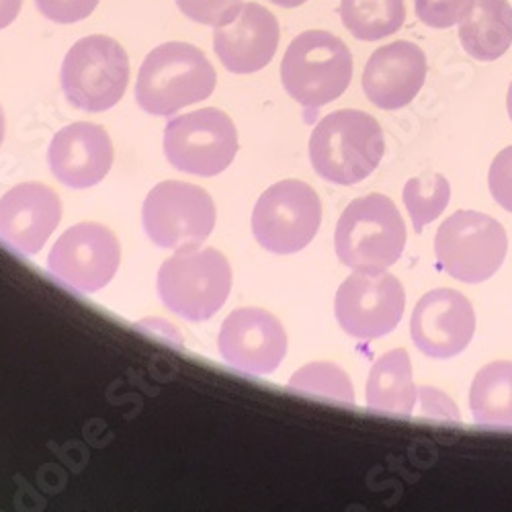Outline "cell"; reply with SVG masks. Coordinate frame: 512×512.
I'll use <instances>...</instances> for the list:
<instances>
[{"label":"cell","instance_id":"27","mask_svg":"<svg viewBox=\"0 0 512 512\" xmlns=\"http://www.w3.org/2000/svg\"><path fill=\"white\" fill-rule=\"evenodd\" d=\"M99 3L101 0H35V7L46 19L70 25L91 17Z\"/></svg>","mask_w":512,"mask_h":512},{"label":"cell","instance_id":"26","mask_svg":"<svg viewBox=\"0 0 512 512\" xmlns=\"http://www.w3.org/2000/svg\"><path fill=\"white\" fill-rule=\"evenodd\" d=\"M181 13L201 25H228L242 9V0H177Z\"/></svg>","mask_w":512,"mask_h":512},{"label":"cell","instance_id":"12","mask_svg":"<svg viewBox=\"0 0 512 512\" xmlns=\"http://www.w3.org/2000/svg\"><path fill=\"white\" fill-rule=\"evenodd\" d=\"M121 263L117 236L95 222L68 228L54 244L48 269L64 285L95 293L111 283Z\"/></svg>","mask_w":512,"mask_h":512},{"label":"cell","instance_id":"14","mask_svg":"<svg viewBox=\"0 0 512 512\" xmlns=\"http://www.w3.org/2000/svg\"><path fill=\"white\" fill-rule=\"evenodd\" d=\"M218 349L224 361L250 375H271L287 355V332L267 310L240 308L220 330Z\"/></svg>","mask_w":512,"mask_h":512},{"label":"cell","instance_id":"10","mask_svg":"<svg viewBox=\"0 0 512 512\" xmlns=\"http://www.w3.org/2000/svg\"><path fill=\"white\" fill-rule=\"evenodd\" d=\"M148 238L168 250L197 248L216 226V205L209 193L183 181L158 183L142 207Z\"/></svg>","mask_w":512,"mask_h":512},{"label":"cell","instance_id":"32","mask_svg":"<svg viewBox=\"0 0 512 512\" xmlns=\"http://www.w3.org/2000/svg\"><path fill=\"white\" fill-rule=\"evenodd\" d=\"M5 140V111L0 107V144Z\"/></svg>","mask_w":512,"mask_h":512},{"label":"cell","instance_id":"7","mask_svg":"<svg viewBox=\"0 0 512 512\" xmlns=\"http://www.w3.org/2000/svg\"><path fill=\"white\" fill-rule=\"evenodd\" d=\"M439 267L461 283H484L502 267L508 238L498 220L480 211H455L437 230Z\"/></svg>","mask_w":512,"mask_h":512},{"label":"cell","instance_id":"11","mask_svg":"<svg viewBox=\"0 0 512 512\" xmlns=\"http://www.w3.org/2000/svg\"><path fill=\"white\" fill-rule=\"evenodd\" d=\"M406 308V291L398 277L355 271L336 291L334 314L349 336L375 340L396 330Z\"/></svg>","mask_w":512,"mask_h":512},{"label":"cell","instance_id":"2","mask_svg":"<svg viewBox=\"0 0 512 512\" xmlns=\"http://www.w3.org/2000/svg\"><path fill=\"white\" fill-rule=\"evenodd\" d=\"M386 144L375 117L357 109L326 115L312 132L310 160L316 173L336 185H357L379 166Z\"/></svg>","mask_w":512,"mask_h":512},{"label":"cell","instance_id":"6","mask_svg":"<svg viewBox=\"0 0 512 512\" xmlns=\"http://www.w3.org/2000/svg\"><path fill=\"white\" fill-rule=\"evenodd\" d=\"M62 91L80 111L101 113L115 107L130 82V58L109 35L78 39L68 50L62 72Z\"/></svg>","mask_w":512,"mask_h":512},{"label":"cell","instance_id":"22","mask_svg":"<svg viewBox=\"0 0 512 512\" xmlns=\"http://www.w3.org/2000/svg\"><path fill=\"white\" fill-rule=\"evenodd\" d=\"M340 19L359 41H379L406 23L404 0H340Z\"/></svg>","mask_w":512,"mask_h":512},{"label":"cell","instance_id":"24","mask_svg":"<svg viewBox=\"0 0 512 512\" xmlns=\"http://www.w3.org/2000/svg\"><path fill=\"white\" fill-rule=\"evenodd\" d=\"M289 388L306 396H320L334 402L355 404V390L345 369H340L334 363H308L289 379Z\"/></svg>","mask_w":512,"mask_h":512},{"label":"cell","instance_id":"5","mask_svg":"<svg viewBox=\"0 0 512 512\" xmlns=\"http://www.w3.org/2000/svg\"><path fill=\"white\" fill-rule=\"evenodd\" d=\"M232 289V267L216 248H187L162 263L158 295L162 304L191 322L216 316Z\"/></svg>","mask_w":512,"mask_h":512},{"label":"cell","instance_id":"28","mask_svg":"<svg viewBox=\"0 0 512 512\" xmlns=\"http://www.w3.org/2000/svg\"><path fill=\"white\" fill-rule=\"evenodd\" d=\"M488 185L496 203L512 213V146L498 152L492 160Z\"/></svg>","mask_w":512,"mask_h":512},{"label":"cell","instance_id":"30","mask_svg":"<svg viewBox=\"0 0 512 512\" xmlns=\"http://www.w3.org/2000/svg\"><path fill=\"white\" fill-rule=\"evenodd\" d=\"M23 0H0V29H7L19 17Z\"/></svg>","mask_w":512,"mask_h":512},{"label":"cell","instance_id":"9","mask_svg":"<svg viewBox=\"0 0 512 512\" xmlns=\"http://www.w3.org/2000/svg\"><path fill=\"white\" fill-rule=\"evenodd\" d=\"M322 201L302 181L287 179L271 185L254 205L252 234L273 254L304 250L320 230Z\"/></svg>","mask_w":512,"mask_h":512},{"label":"cell","instance_id":"16","mask_svg":"<svg viewBox=\"0 0 512 512\" xmlns=\"http://www.w3.org/2000/svg\"><path fill=\"white\" fill-rule=\"evenodd\" d=\"M62 220V201L44 183H21L0 197V238L23 254H37Z\"/></svg>","mask_w":512,"mask_h":512},{"label":"cell","instance_id":"31","mask_svg":"<svg viewBox=\"0 0 512 512\" xmlns=\"http://www.w3.org/2000/svg\"><path fill=\"white\" fill-rule=\"evenodd\" d=\"M271 3L277 7H283V9H297V7L306 5L308 0H271Z\"/></svg>","mask_w":512,"mask_h":512},{"label":"cell","instance_id":"8","mask_svg":"<svg viewBox=\"0 0 512 512\" xmlns=\"http://www.w3.org/2000/svg\"><path fill=\"white\" fill-rule=\"evenodd\" d=\"M164 154L181 173L216 177L238 154L236 125L228 113L213 107L170 119L164 130Z\"/></svg>","mask_w":512,"mask_h":512},{"label":"cell","instance_id":"29","mask_svg":"<svg viewBox=\"0 0 512 512\" xmlns=\"http://www.w3.org/2000/svg\"><path fill=\"white\" fill-rule=\"evenodd\" d=\"M420 400H422V408L424 414H431L435 418H451V420H459V412L455 408V404L441 394L435 388H420Z\"/></svg>","mask_w":512,"mask_h":512},{"label":"cell","instance_id":"15","mask_svg":"<svg viewBox=\"0 0 512 512\" xmlns=\"http://www.w3.org/2000/svg\"><path fill=\"white\" fill-rule=\"evenodd\" d=\"M279 21L259 3H244L240 13L222 27H213V50L228 72L263 70L279 46Z\"/></svg>","mask_w":512,"mask_h":512},{"label":"cell","instance_id":"1","mask_svg":"<svg viewBox=\"0 0 512 512\" xmlns=\"http://www.w3.org/2000/svg\"><path fill=\"white\" fill-rule=\"evenodd\" d=\"M216 80V70L199 48L168 41L146 56L136 82V101L142 111L168 117L209 99Z\"/></svg>","mask_w":512,"mask_h":512},{"label":"cell","instance_id":"25","mask_svg":"<svg viewBox=\"0 0 512 512\" xmlns=\"http://www.w3.org/2000/svg\"><path fill=\"white\" fill-rule=\"evenodd\" d=\"M476 0H414L416 17L431 29H449L457 25Z\"/></svg>","mask_w":512,"mask_h":512},{"label":"cell","instance_id":"3","mask_svg":"<svg viewBox=\"0 0 512 512\" xmlns=\"http://www.w3.org/2000/svg\"><path fill=\"white\" fill-rule=\"evenodd\" d=\"M404 246V218L396 203L381 193L351 201L336 224V256L353 271H386L398 263Z\"/></svg>","mask_w":512,"mask_h":512},{"label":"cell","instance_id":"13","mask_svg":"<svg viewBox=\"0 0 512 512\" xmlns=\"http://www.w3.org/2000/svg\"><path fill=\"white\" fill-rule=\"evenodd\" d=\"M476 332L472 302L455 289H433L424 293L410 320L416 349L431 359H451L467 349Z\"/></svg>","mask_w":512,"mask_h":512},{"label":"cell","instance_id":"4","mask_svg":"<svg viewBox=\"0 0 512 512\" xmlns=\"http://www.w3.org/2000/svg\"><path fill=\"white\" fill-rule=\"evenodd\" d=\"M353 78V54L328 31H304L289 44L281 62L287 95L306 109H320L343 95Z\"/></svg>","mask_w":512,"mask_h":512},{"label":"cell","instance_id":"20","mask_svg":"<svg viewBox=\"0 0 512 512\" xmlns=\"http://www.w3.org/2000/svg\"><path fill=\"white\" fill-rule=\"evenodd\" d=\"M416 396L418 392L412 379V363L406 349H394L373 363L367 379L369 410L410 416Z\"/></svg>","mask_w":512,"mask_h":512},{"label":"cell","instance_id":"17","mask_svg":"<svg viewBox=\"0 0 512 512\" xmlns=\"http://www.w3.org/2000/svg\"><path fill=\"white\" fill-rule=\"evenodd\" d=\"M426 70L424 52L412 41L398 39L371 54L363 70V91L375 107L396 111L420 93Z\"/></svg>","mask_w":512,"mask_h":512},{"label":"cell","instance_id":"33","mask_svg":"<svg viewBox=\"0 0 512 512\" xmlns=\"http://www.w3.org/2000/svg\"><path fill=\"white\" fill-rule=\"evenodd\" d=\"M506 109H508V115H510V119H512V82H510L508 95H506Z\"/></svg>","mask_w":512,"mask_h":512},{"label":"cell","instance_id":"21","mask_svg":"<svg viewBox=\"0 0 512 512\" xmlns=\"http://www.w3.org/2000/svg\"><path fill=\"white\" fill-rule=\"evenodd\" d=\"M469 406L476 424L512 429V361H494L476 373Z\"/></svg>","mask_w":512,"mask_h":512},{"label":"cell","instance_id":"23","mask_svg":"<svg viewBox=\"0 0 512 512\" xmlns=\"http://www.w3.org/2000/svg\"><path fill=\"white\" fill-rule=\"evenodd\" d=\"M404 205L414 232L420 234L426 224L435 222L451 201V185L443 175L414 177L404 185Z\"/></svg>","mask_w":512,"mask_h":512},{"label":"cell","instance_id":"19","mask_svg":"<svg viewBox=\"0 0 512 512\" xmlns=\"http://www.w3.org/2000/svg\"><path fill=\"white\" fill-rule=\"evenodd\" d=\"M463 50L480 60L494 62L512 46V7L508 0H476L459 21Z\"/></svg>","mask_w":512,"mask_h":512},{"label":"cell","instance_id":"18","mask_svg":"<svg viewBox=\"0 0 512 512\" xmlns=\"http://www.w3.org/2000/svg\"><path fill=\"white\" fill-rule=\"evenodd\" d=\"M48 162L54 177L72 189L99 185L113 164V142L101 125L76 121L54 136Z\"/></svg>","mask_w":512,"mask_h":512}]
</instances>
